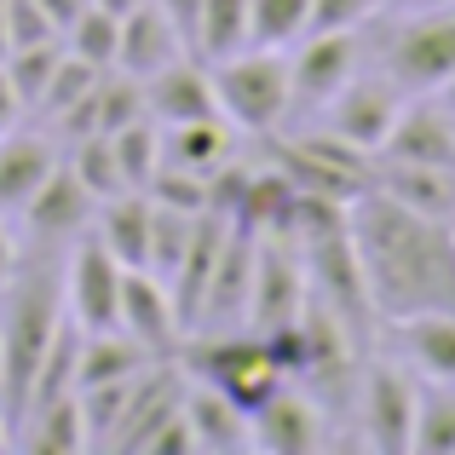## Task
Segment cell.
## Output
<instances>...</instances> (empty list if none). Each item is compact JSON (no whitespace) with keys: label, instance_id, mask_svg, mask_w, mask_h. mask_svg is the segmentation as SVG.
Segmentation results:
<instances>
[{"label":"cell","instance_id":"d6a6232c","mask_svg":"<svg viewBox=\"0 0 455 455\" xmlns=\"http://www.w3.org/2000/svg\"><path fill=\"white\" fill-rule=\"evenodd\" d=\"M6 35H12V46L64 41V35H58V23L41 12V0H6Z\"/></svg>","mask_w":455,"mask_h":455},{"label":"cell","instance_id":"7c38bea8","mask_svg":"<svg viewBox=\"0 0 455 455\" xmlns=\"http://www.w3.org/2000/svg\"><path fill=\"white\" fill-rule=\"evenodd\" d=\"M248 433H254V450L271 455H311L323 444V403L311 398L306 387L283 380L254 415H248Z\"/></svg>","mask_w":455,"mask_h":455},{"label":"cell","instance_id":"b9f144b4","mask_svg":"<svg viewBox=\"0 0 455 455\" xmlns=\"http://www.w3.org/2000/svg\"><path fill=\"white\" fill-rule=\"evenodd\" d=\"M0 450H12V421L0 415Z\"/></svg>","mask_w":455,"mask_h":455},{"label":"cell","instance_id":"7bdbcfd3","mask_svg":"<svg viewBox=\"0 0 455 455\" xmlns=\"http://www.w3.org/2000/svg\"><path fill=\"white\" fill-rule=\"evenodd\" d=\"M0 415H6V410H0Z\"/></svg>","mask_w":455,"mask_h":455},{"label":"cell","instance_id":"5bb4252c","mask_svg":"<svg viewBox=\"0 0 455 455\" xmlns=\"http://www.w3.org/2000/svg\"><path fill=\"white\" fill-rule=\"evenodd\" d=\"M254 254H259V236L248 225L231 220L225 231V248H220V266H213V283L202 294V311H196V329H220V323H243L248 317V294H254Z\"/></svg>","mask_w":455,"mask_h":455},{"label":"cell","instance_id":"6da1fadb","mask_svg":"<svg viewBox=\"0 0 455 455\" xmlns=\"http://www.w3.org/2000/svg\"><path fill=\"white\" fill-rule=\"evenodd\" d=\"M346 231L363 259V283L375 317H415V311H455V225L392 202L363 185L346 202Z\"/></svg>","mask_w":455,"mask_h":455},{"label":"cell","instance_id":"ab89813d","mask_svg":"<svg viewBox=\"0 0 455 455\" xmlns=\"http://www.w3.org/2000/svg\"><path fill=\"white\" fill-rule=\"evenodd\" d=\"M427 99H438V104H444V110L455 116V76H450V81H444V87H438V92H427Z\"/></svg>","mask_w":455,"mask_h":455},{"label":"cell","instance_id":"8992f818","mask_svg":"<svg viewBox=\"0 0 455 455\" xmlns=\"http://www.w3.org/2000/svg\"><path fill=\"white\" fill-rule=\"evenodd\" d=\"M415 403H421V380L415 369L392 363V357H375L357 380V403L352 410L363 415V438L380 455H410L415 438Z\"/></svg>","mask_w":455,"mask_h":455},{"label":"cell","instance_id":"d4e9b609","mask_svg":"<svg viewBox=\"0 0 455 455\" xmlns=\"http://www.w3.org/2000/svg\"><path fill=\"white\" fill-rule=\"evenodd\" d=\"M243 46H248V0H196L190 52L202 64H220V58L243 52Z\"/></svg>","mask_w":455,"mask_h":455},{"label":"cell","instance_id":"30bf717a","mask_svg":"<svg viewBox=\"0 0 455 455\" xmlns=\"http://www.w3.org/2000/svg\"><path fill=\"white\" fill-rule=\"evenodd\" d=\"M398 110H403V92L392 87L387 69H380V76H352L329 104H323V116H329V133H340L346 145H357L363 156H375L380 145H387Z\"/></svg>","mask_w":455,"mask_h":455},{"label":"cell","instance_id":"44dd1931","mask_svg":"<svg viewBox=\"0 0 455 455\" xmlns=\"http://www.w3.org/2000/svg\"><path fill=\"white\" fill-rule=\"evenodd\" d=\"M375 190H387L392 202L427 213V220L455 225V167H427V162H380V179H369Z\"/></svg>","mask_w":455,"mask_h":455},{"label":"cell","instance_id":"d590c367","mask_svg":"<svg viewBox=\"0 0 455 455\" xmlns=\"http://www.w3.org/2000/svg\"><path fill=\"white\" fill-rule=\"evenodd\" d=\"M18 116H23V99L12 92L6 69H0V133H12V127H18Z\"/></svg>","mask_w":455,"mask_h":455},{"label":"cell","instance_id":"60d3db41","mask_svg":"<svg viewBox=\"0 0 455 455\" xmlns=\"http://www.w3.org/2000/svg\"><path fill=\"white\" fill-rule=\"evenodd\" d=\"M6 52H12V35H6V0H0V64H6Z\"/></svg>","mask_w":455,"mask_h":455},{"label":"cell","instance_id":"ac0fdd59","mask_svg":"<svg viewBox=\"0 0 455 455\" xmlns=\"http://www.w3.org/2000/svg\"><path fill=\"white\" fill-rule=\"evenodd\" d=\"M387 340L410 357L421 380H444L455 387V311H415V317H392Z\"/></svg>","mask_w":455,"mask_h":455},{"label":"cell","instance_id":"9a60e30c","mask_svg":"<svg viewBox=\"0 0 455 455\" xmlns=\"http://www.w3.org/2000/svg\"><path fill=\"white\" fill-rule=\"evenodd\" d=\"M145 110L156 127L173 122H196V116H220V92H213V69L196 52L173 58L167 69H156L145 81Z\"/></svg>","mask_w":455,"mask_h":455},{"label":"cell","instance_id":"4316f807","mask_svg":"<svg viewBox=\"0 0 455 455\" xmlns=\"http://www.w3.org/2000/svg\"><path fill=\"white\" fill-rule=\"evenodd\" d=\"M410 450L415 455H455V387H444V380H421Z\"/></svg>","mask_w":455,"mask_h":455},{"label":"cell","instance_id":"5b68a950","mask_svg":"<svg viewBox=\"0 0 455 455\" xmlns=\"http://www.w3.org/2000/svg\"><path fill=\"white\" fill-rule=\"evenodd\" d=\"M380 69L392 76V87L403 99H427L455 76V12H427L410 18L380 52Z\"/></svg>","mask_w":455,"mask_h":455},{"label":"cell","instance_id":"f35d334b","mask_svg":"<svg viewBox=\"0 0 455 455\" xmlns=\"http://www.w3.org/2000/svg\"><path fill=\"white\" fill-rule=\"evenodd\" d=\"M92 6H104V12H116V18H127L133 6H145V0H92Z\"/></svg>","mask_w":455,"mask_h":455},{"label":"cell","instance_id":"8d00e7d4","mask_svg":"<svg viewBox=\"0 0 455 455\" xmlns=\"http://www.w3.org/2000/svg\"><path fill=\"white\" fill-rule=\"evenodd\" d=\"M18 277V236L0 225V294H6V283Z\"/></svg>","mask_w":455,"mask_h":455},{"label":"cell","instance_id":"cb8c5ba5","mask_svg":"<svg viewBox=\"0 0 455 455\" xmlns=\"http://www.w3.org/2000/svg\"><path fill=\"white\" fill-rule=\"evenodd\" d=\"M236 133L225 116H196V122H173L162 133V162L190 167V173H213L220 162H231Z\"/></svg>","mask_w":455,"mask_h":455},{"label":"cell","instance_id":"9c48e42d","mask_svg":"<svg viewBox=\"0 0 455 455\" xmlns=\"http://www.w3.org/2000/svg\"><path fill=\"white\" fill-rule=\"evenodd\" d=\"M357 58H363V41L357 29H311V41H300V52L289 58V92L294 110H323L346 81L357 76Z\"/></svg>","mask_w":455,"mask_h":455},{"label":"cell","instance_id":"836d02e7","mask_svg":"<svg viewBox=\"0 0 455 455\" xmlns=\"http://www.w3.org/2000/svg\"><path fill=\"white\" fill-rule=\"evenodd\" d=\"M375 6L380 0H311V29H363Z\"/></svg>","mask_w":455,"mask_h":455},{"label":"cell","instance_id":"e575fe53","mask_svg":"<svg viewBox=\"0 0 455 455\" xmlns=\"http://www.w3.org/2000/svg\"><path fill=\"white\" fill-rule=\"evenodd\" d=\"M87 6H92V0H41V12H46V18L58 23V35H64L69 23H76L81 12H87Z\"/></svg>","mask_w":455,"mask_h":455},{"label":"cell","instance_id":"74e56055","mask_svg":"<svg viewBox=\"0 0 455 455\" xmlns=\"http://www.w3.org/2000/svg\"><path fill=\"white\" fill-rule=\"evenodd\" d=\"M167 12H173V23L185 29V41H190V18H196V0H162Z\"/></svg>","mask_w":455,"mask_h":455},{"label":"cell","instance_id":"f1b7e54d","mask_svg":"<svg viewBox=\"0 0 455 455\" xmlns=\"http://www.w3.org/2000/svg\"><path fill=\"white\" fill-rule=\"evenodd\" d=\"M116 46H122V18L104 6H87L76 23L64 29V52H76L92 69H116Z\"/></svg>","mask_w":455,"mask_h":455},{"label":"cell","instance_id":"7402d4cb","mask_svg":"<svg viewBox=\"0 0 455 455\" xmlns=\"http://www.w3.org/2000/svg\"><path fill=\"white\" fill-rule=\"evenodd\" d=\"M179 403H185V421H190V438H196V450H254L248 415L236 410L225 392H213L208 380H196V387H190Z\"/></svg>","mask_w":455,"mask_h":455},{"label":"cell","instance_id":"2e32d148","mask_svg":"<svg viewBox=\"0 0 455 455\" xmlns=\"http://www.w3.org/2000/svg\"><path fill=\"white\" fill-rule=\"evenodd\" d=\"M190 41L185 29L173 23V12L162 6V0H145V6H133L122 18V46H116V69H127V76L150 81L156 69H167L173 58H185Z\"/></svg>","mask_w":455,"mask_h":455},{"label":"cell","instance_id":"277c9868","mask_svg":"<svg viewBox=\"0 0 455 455\" xmlns=\"http://www.w3.org/2000/svg\"><path fill=\"white\" fill-rule=\"evenodd\" d=\"M185 363H190V375L196 380H208L213 392H225V398L236 403L243 415H254L259 403L271 398V392L283 387V369H277V357L266 352V340H259V329L254 334H202L196 346L185 352Z\"/></svg>","mask_w":455,"mask_h":455},{"label":"cell","instance_id":"52a82bcc","mask_svg":"<svg viewBox=\"0 0 455 455\" xmlns=\"http://www.w3.org/2000/svg\"><path fill=\"white\" fill-rule=\"evenodd\" d=\"M300 259H306V289L317 294L346 329H375V300H369V283H363V259L352 248V231H329L317 243H300Z\"/></svg>","mask_w":455,"mask_h":455},{"label":"cell","instance_id":"8fae6325","mask_svg":"<svg viewBox=\"0 0 455 455\" xmlns=\"http://www.w3.org/2000/svg\"><path fill=\"white\" fill-rule=\"evenodd\" d=\"M92 220H99V196L81 185V173H76L69 162H58L52 173L41 179V190L29 196V208H23V225H29V236H35V243H46V248L81 243Z\"/></svg>","mask_w":455,"mask_h":455},{"label":"cell","instance_id":"3957f363","mask_svg":"<svg viewBox=\"0 0 455 455\" xmlns=\"http://www.w3.org/2000/svg\"><path fill=\"white\" fill-rule=\"evenodd\" d=\"M213 69V92H220V116L243 133H277L294 116L289 92V58L271 46H243V52L220 58Z\"/></svg>","mask_w":455,"mask_h":455},{"label":"cell","instance_id":"7a4b0ae2","mask_svg":"<svg viewBox=\"0 0 455 455\" xmlns=\"http://www.w3.org/2000/svg\"><path fill=\"white\" fill-rule=\"evenodd\" d=\"M64 323V271H18L0 294V410L18 433L46 346Z\"/></svg>","mask_w":455,"mask_h":455},{"label":"cell","instance_id":"ba28073f","mask_svg":"<svg viewBox=\"0 0 455 455\" xmlns=\"http://www.w3.org/2000/svg\"><path fill=\"white\" fill-rule=\"evenodd\" d=\"M122 259L99 243V236H81L69 248V266H64V311L81 323V334H99L116 329L122 317Z\"/></svg>","mask_w":455,"mask_h":455},{"label":"cell","instance_id":"f546056e","mask_svg":"<svg viewBox=\"0 0 455 455\" xmlns=\"http://www.w3.org/2000/svg\"><path fill=\"white\" fill-rule=\"evenodd\" d=\"M58 58H64V41H35V46H12V52H6V64H0V69H6L12 92L23 99V110L41 104V92H46V81H52Z\"/></svg>","mask_w":455,"mask_h":455},{"label":"cell","instance_id":"ffe728a7","mask_svg":"<svg viewBox=\"0 0 455 455\" xmlns=\"http://www.w3.org/2000/svg\"><path fill=\"white\" fill-rule=\"evenodd\" d=\"M64 162L52 139L41 133H0V220L6 213H23L29 196L41 190V179Z\"/></svg>","mask_w":455,"mask_h":455},{"label":"cell","instance_id":"4dcf8cb0","mask_svg":"<svg viewBox=\"0 0 455 455\" xmlns=\"http://www.w3.org/2000/svg\"><path fill=\"white\" fill-rule=\"evenodd\" d=\"M69 167L81 173V185L92 190V196H122L127 179H122V162H116V139L110 133H81L76 150H69Z\"/></svg>","mask_w":455,"mask_h":455},{"label":"cell","instance_id":"484cf974","mask_svg":"<svg viewBox=\"0 0 455 455\" xmlns=\"http://www.w3.org/2000/svg\"><path fill=\"white\" fill-rule=\"evenodd\" d=\"M145 363H156V357L133 340V334L99 329V334H87V340H81V375H76V392H81V387H104V380H127V375H139Z\"/></svg>","mask_w":455,"mask_h":455},{"label":"cell","instance_id":"603a6c76","mask_svg":"<svg viewBox=\"0 0 455 455\" xmlns=\"http://www.w3.org/2000/svg\"><path fill=\"white\" fill-rule=\"evenodd\" d=\"M12 444L41 450V455H76V450H87V415H81V392H64V398L35 403V410L18 421V438H12Z\"/></svg>","mask_w":455,"mask_h":455},{"label":"cell","instance_id":"1f68e13d","mask_svg":"<svg viewBox=\"0 0 455 455\" xmlns=\"http://www.w3.org/2000/svg\"><path fill=\"white\" fill-rule=\"evenodd\" d=\"M110 139H116V162H122L127 190H145L150 173L162 167V133H156V122L139 116V122H127L122 133H110Z\"/></svg>","mask_w":455,"mask_h":455},{"label":"cell","instance_id":"d6986e66","mask_svg":"<svg viewBox=\"0 0 455 455\" xmlns=\"http://www.w3.org/2000/svg\"><path fill=\"white\" fill-rule=\"evenodd\" d=\"M150 220H156V202L145 190H122V196L99 202L92 236H99L127 271H150Z\"/></svg>","mask_w":455,"mask_h":455},{"label":"cell","instance_id":"4fadbf2b","mask_svg":"<svg viewBox=\"0 0 455 455\" xmlns=\"http://www.w3.org/2000/svg\"><path fill=\"white\" fill-rule=\"evenodd\" d=\"M116 329L133 334L150 357H167L179 346V334H185L173 289L156 271H122V317H116Z\"/></svg>","mask_w":455,"mask_h":455},{"label":"cell","instance_id":"e0dca14e","mask_svg":"<svg viewBox=\"0 0 455 455\" xmlns=\"http://www.w3.org/2000/svg\"><path fill=\"white\" fill-rule=\"evenodd\" d=\"M380 162H427V167H455V116L438 99L403 104L392 122L387 145L375 150Z\"/></svg>","mask_w":455,"mask_h":455},{"label":"cell","instance_id":"83f0119b","mask_svg":"<svg viewBox=\"0 0 455 455\" xmlns=\"http://www.w3.org/2000/svg\"><path fill=\"white\" fill-rule=\"evenodd\" d=\"M311 29V0H248V46H294Z\"/></svg>","mask_w":455,"mask_h":455}]
</instances>
